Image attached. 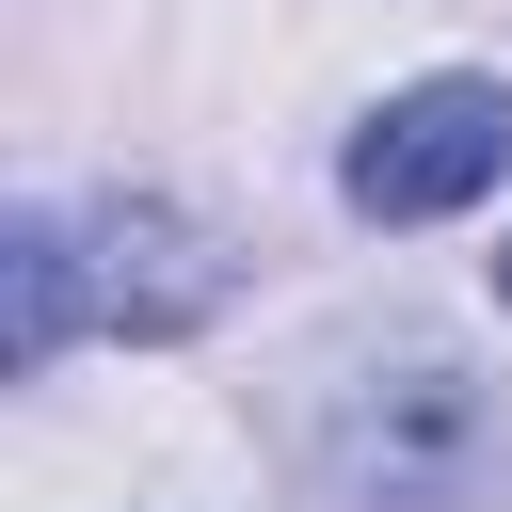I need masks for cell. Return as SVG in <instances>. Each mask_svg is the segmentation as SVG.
<instances>
[{
	"label": "cell",
	"instance_id": "cell-1",
	"mask_svg": "<svg viewBox=\"0 0 512 512\" xmlns=\"http://www.w3.org/2000/svg\"><path fill=\"white\" fill-rule=\"evenodd\" d=\"M320 480H336L352 512H496L512 432H496V400H480L448 352H400V368H368V384L336 400Z\"/></svg>",
	"mask_w": 512,
	"mask_h": 512
},
{
	"label": "cell",
	"instance_id": "cell-2",
	"mask_svg": "<svg viewBox=\"0 0 512 512\" xmlns=\"http://www.w3.org/2000/svg\"><path fill=\"white\" fill-rule=\"evenodd\" d=\"M496 160H512V96L496 80H416V96H384L368 128H352V208L368 224H448L464 192H496Z\"/></svg>",
	"mask_w": 512,
	"mask_h": 512
},
{
	"label": "cell",
	"instance_id": "cell-3",
	"mask_svg": "<svg viewBox=\"0 0 512 512\" xmlns=\"http://www.w3.org/2000/svg\"><path fill=\"white\" fill-rule=\"evenodd\" d=\"M80 304L128 320V336H192V320L224 304V240H208L192 208H160V192H112V208L80 224Z\"/></svg>",
	"mask_w": 512,
	"mask_h": 512
},
{
	"label": "cell",
	"instance_id": "cell-4",
	"mask_svg": "<svg viewBox=\"0 0 512 512\" xmlns=\"http://www.w3.org/2000/svg\"><path fill=\"white\" fill-rule=\"evenodd\" d=\"M64 336H80V224L16 208V240H0V352H16V384L64 368Z\"/></svg>",
	"mask_w": 512,
	"mask_h": 512
},
{
	"label": "cell",
	"instance_id": "cell-5",
	"mask_svg": "<svg viewBox=\"0 0 512 512\" xmlns=\"http://www.w3.org/2000/svg\"><path fill=\"white\" fill-rule=\"evenodd\" d=\"M496 304H512V256H496Z\"/></svg>",
	"mask_w": 512,
	"mask_h": 512
}]
</instances>
